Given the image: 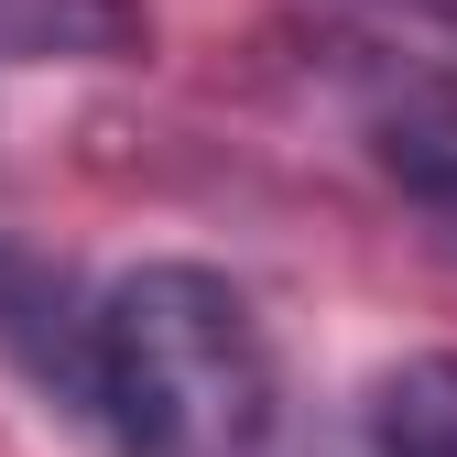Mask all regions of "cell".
Here are the masks:
<instances>
[{"label": "cell", "mask_w": 457, "mask_h": 457, "mask_svg": "<svg viewBox=\"0 0 457 457\" xmlns=\"http://www.w3.org/2000/svg\"><path fill=\"white\" fill-rule=\"evenodd\" d=\"M77 414L120 457H262L272 436V349L240 283L196 262H142L87 305Z\"/></svg>", "instance_id": "1"}, {"label": "cell", "mask_w": 457, "mask_h": 457, "mask_svg": "<svg viewBox=\"0 0 457 457\" xmlns=\"http://www.w3.org/2000/svg\"><path fill=\"white\" fill-rule=\"evenodd\" d=\"M370 153L457 251V77H392L370 98Z\"/></svg>", "instance_id": "2"}, {"label": "cell", "mask_w": 457, "mask_h": 457, "mask_svg": "<svg viewBox=\"0 0 457 457\" xmlns=\"http://www.w3.org/2000/svg\"><path fill=\"white\" fill-rule=\"evenodd\" d=\"M153 33V0H0V54L33 66H109Z\"/></svg>", "instance_id": "3"}, {"label": "cell", "mask_w": 457, "mask_h": 457, "mask_svg": "<svg viewBox=\"0 0 457 457\" xmlns=\"http://www.w3.org/2000/svg\"><path fill=\"white\" fill-rule=\"evenodd\" d=\"M360 457H457V360H403L370 392Z\"/></svg>", "instance_id": "4"}, {"label": "cell", "mask_w": 457, "mask_h": 457, "mask_svg": "<svg viewBox=\"0 0 457 457\" xmlns=\"http://www.w3.org/2000/svg\"><path fill=\"white\" fill-rule=\"evenodd\" d=\"M414 12H436V22H457V0H414Z\"/></svg>", "instance_id": "5"}]
</instances>
